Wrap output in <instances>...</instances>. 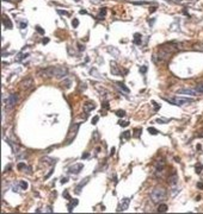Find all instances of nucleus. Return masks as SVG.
Segmentation results:
<instances>
[{
	"label": "nucleus",
	"instance_id": "obj_1",
	"mask_svg": "<svg viewBox=\"0 0 203 214\" xmlns=\"http://www.w3.org/2000/svg\"><path fill=\"white\" fill-rule=\"evenodd\" d=\"M68 73V69L66 67H61V65H56V67H49L45 69L41 70L39 74L43 76H48V77H57V79H62L65 77Z\"/></svg>",
	"mask_w": 203,
	"mask_h": 214
},
{
	"label": "nucleus",
	"instance_id": "obj_2",
	"mask_svg": "<svg viewBox=\"0 0 203 214\" xmlns=\"http://www.w3.org/2000/svg\"><path fill=\"white\" fill-rule=\"evenodd\" d=\"M149 196H151V200H152L153 203H159L166 199L167 193H166V189L164 187H157L151 192Z\"/></svg>",
	"mask_w": 203,
	"mask_h": 214
},
{
	"label": "nucleus",
	"instance_id": "obj_3",
	"mask_svg": "<svg viewBox=\"0 0 203 214\" xmlns=\"http://www.w3.org/2000/svg\"><path fill=\"white\" fill-rule=\"evenodd\" d=\"M165 101L170 102L172 105H176V106H184V105H189L191 104L192 100L191 99H187V98H179V96H176V98H164Z\"/></svg>",
	"mask_w": 203,
	"mask_h": 214
},
{
	"label": "nucleus",
	"instance_id": "obj_4",
	"mask_svg": "<svg viewBox=\"0 0 203 214\" xmlns=\"http://www.w3.org/2000/svg\"><path fill=\"white\" fill-rule=\"evenodd\" d=\"M78 128H79V124H74V125H72L71 126L69 132H68V136H67V139H66V144H71L72 142L74 140V138L77 137Z\"/></svg>",
	"mask_w": 203,
	"mask_h": 214
},
{
	"label": "nucleus",
	"instance_id": "obj_5",
	"mask_svg": "<svg viewBox=\"0 0 203 214\" xmlns=\"http://www.w3.org/2000/svg\"><path fill=\"white\" fill-rule=\"evenodd\" d=\"M18 100H19V96H18V94L17 93H14V94H11V95L7 98V101H6V105H7V107H14L17 105V102H18Z\"/></svg>",
	"mask_w": 203,
	"mask_h": 214
},
{
	"label": "nucleus",
	"instance_id": "obj_6",
	"mask_svg": "<svg viewBox=\"0 0 203 214\" xmlns=\"http://www.w3.org/2000/svg\"><path fill=\"white\" fill-rule=\"evenodd\" d=\"M82 168H84V165H82L81 163H77V164H73V165L69 166V168H68V171H69L71 174H79V172L82 170Z\"/></svg>",
	"mask_w": 203,
	"mask_h": 214
},
{
	"label": "nucleus",
	"instance_id": "obj_7",
	"mask_svg": "<svg viewBox=\"0 0 203 214\" xmlns=\"http://www.w3.org/2000/svg\"><path fill=\"white\" fill-rule=\"evenodd\" d=\"M129 202H130V199H123V201L121 202V205L117 207V212H122V211H126L128 209V206H129Z\"/></svg>",
	"mask_w": 203,
	"mask_h": 214
},
{
	"label": "nucleus",
	"instance_id": "obj_8",
	"mask_svg": "<svg viewBox=\"0 0 203 214\" xmlns=\"http://www.w3.org/2000/svg\"><path fill=\"white\" fill-rule=\"evenodd\" d=\"M178 94H185V95H198V93L196 89H179Z\"/></svg>",
	"mask_w": 203,
	"mask_h": 214
},
{
	"label": "nucleus",
	"instance_id": "obj_9",
	"mask_svg": "<svg viewBox=\"0 0 203 214\" xmlns=\"http://www.w3.org/2000/svg\"><path fill=\"white\" fill-rule=\"evenodd\" d=\"M88 181H90V177H86V178H84V180H81V182H80V183L78 184L77 187H75V190H74V192L79 194V193L81 192V189L84 188V186H85V184H86V183H87Z\"/></svg>",
	"mask_w": 203,
	"mask_h": 214
},
{
	"label": "nucleus",
	"instance_id": "obj_10",
	"mask_svg": "<svg viewBox=\"0 0 203 214\" xmlns=\"http://www.w3.org/2000/svg\"><path fill=\"white\" fill-rule=\"evenodd\" d=\"M22 86H23V88H24V89L30 88V87L32 86V79H29V77L24 79V80L22 81Z\"/></svg>",
	"mask_w": 203,
	"mask_h": 214
},
{
	"label": "nucleus",
	"instance_id": "obj_11",
	"mask_svg": "<svg viewBox=\"0 0 203 214\" xmlns=\"http://www.w3.org/2000/svg\"><path fill=\"white\" fill-rule=\"evenodd\" d=\"M2 24H4V26L6 27V29H12L13 27V24H12V21L6 17V14H4V19H2Z\"/></svg>",
	"mask_w": 203,
	"mask_h": 214
},
{
	"label": "nucleus",
	"instance_id": "obj_12",
	"mask_svg": "<svg viewBox=\"0 0 203 214\" xmlns=\"http://www.w3.org/2000/svg\"><path fill=\"white\" fill-rule=\"evenodd\" d=\"M78 203H79V201H78V200H74V199H72V200H71V203L68 205V211H69V212H73V207L78 206Z\"/></svg>",
	"mask_w": 203,
	"mask_h": 214
},
{
	"label": "nucleus",
	"instance_id": "obj_13",
	"mask_svg": "<svg viewBox=\"0 0 203 214\" xmlns=\"http://www.w3.org/2000/svg\"><path fill=\"white\" fill-rule=\"evenodd\" d=\"M105 14H106V8H104V7H103V8H100V11H99L98 17H97V18H98L99 20H103V18L105 17Z\"/></svg>",
	"mask_w": 203,
	"mask_h": 214
},
{
	"label": "nucleus",
	"instance_id": "obj_14",
	"mask_svg": "<svg viewBox=\"0 0 203 214\" xmlns=\"http://www.w3.org/2000/svg\"><path fill=\"white\" fill-rule=\"evenodd\" d=\"M94 105L93 104H91V102H87V104H85V106H84V108H85V111L86 112H90V111H92V109H94Z\"/></svg>",
	"mask_w": 203,
	"mask_h": 214
},
{
	"label": "nucleus",
	"instance_id": "obj_15",
	"mask_svg": "<svg viewBox=\"0 0 203 214\" xmlns=\"http://www.w3.org/2000/svg\"><path fill=\"white\" fill-rule=\"evenodd\" d=\"M177 182H178V176H177V174H173V176H171L169 178V183L170 184H176Z\"/></svg>",
	"mask_w": 203,
	"mask_h": 214
},
{
	"label": "nucleus",
	"instance_id": "obj_16",
	"mask_svg": "<svg viewBox=\"0 0 203 214\" xmlns=\"http://www.w3.org/2000/svg\"><path fill=\"white\" fill-rule=\"evenodd\" d=\"M116 85L118 86V87H120V88H121L122 91L123 92H126V93H129V88H128V87H126V85H124V83H122V82H116Z\"/></svg>",
	"mask_w": 203,
	"mask_h": 214
},
{
	"label": "nucleus",
	"instance_id": "obj_17",
	"mask_svg": "<svg viewBox=\"0 0 203 214\" xmlns=\"http://www.w3.org/2000/svg\"><path fill=\"white\" fill-rule=\"evenodd\" d=\"M134 43L137 44V45L141 44V35H140V33H135V35H134Z\"/></svg>",
	"mask_w": 203,
	"mask_h": 214
},
{
	"label": "nucleus",
	"instance_id": "obj_18",
	"mask_svg": "<svg viewBox=\"0 0 203 214\" xmlns=\"http://www.w3.org/2000/svg\"><path fill=\"white\" fill-rule=\"evenodd\" d=\"M111 64H112V67H111V73L114 75H121V71L118 70V68H117L116 65L114 67V63H111Z\"/></svg>",
	"mask_w": 203,
	"mask_h": 214
},
{
	"label": "nucleus",
	"instance_id": "obj_19",
	"mask_svg": "<svg viewBox=\"0 0 203 214\" xmlns=\"http://www.w3.org/2000/svg\"><path fill=\"white\" fill-rule=\"evenodd\" d=\"M17 168H18V170H27V169H30V168H27V165L25 163H19L17 165Z\"/></svg>",
	"mask_w": 203,
	"mask_h": 214
},
{
	"label": "nucleus",
	"instance_id": "obj_20",
	"mask_svg": "<svg viewBox=\"0 0 203 214\" xmlns=\"http://www.w3.org/2000/svg\"><path fill=\"white\" fill-rule=\"evenodd\" d=\"M195 170H196V172H197V174H200V172L203 170V164H202V163H197V164L195 165Z\"/></svg>",
	"mask_w": 203,
	"mask_h": 214
},
{
	"label": "nucleus",
	"instance_id": "obj_21",
	"mask_svg": "<svg viewBox=\"0 0 203 214\" xmlns=\"http://www.w3.org/2000/svg\"><path fill=\"white\" fill-rule=\"evenodd\" d=\"M167 208H169V207H167V205H160L159 207H158V212H166V211H167Z\"/></svg>",
	"mask_w": 203,
	"mask_h": 214
},
{
	"label": "nucleus",
	"instance_id": "obj_22",
	"mask_svg": "<svg viewBox=\"0 0 203 214\" xmlns=\"http://www.w3.org/2000/svg\"><path fill=\"white\" fill-rule=\"evenodd\" d=\"M147 131H148L151 134H159V131H158L157 128H154V127H148L147 128Z\"/></svg>",
	"mask_w": 203,
	"mask_h": 214
},
{
	"label": "nucleus",
	"instance_id": "obj_23",
	"mask_svg": "<svg viewBox=\"0 0 203 214\" xmlns=\"http://www.w3.org/2000/svg\"><path fill=\"white\" fill-rule=\"evenodd\" d=\"M116 115H117V117H120V118H122V117H124V115H126V112H124L123 109H118V111H116Z\"/></svg>",
	"mask_w": 203,
	"mask_h": 214
},
{
	"label": "nucleus",
	"instance_id": "obj_24",
	"mask_svg": "<svg viewBox=\"0 0 203 214\" xmlns=\"http://www.w3.org/2000/svg\"><path fill=\"white\" fill-rule=\"evenodd\" d=\"M196 91H197L200 94H203V83H200V85L196 86Z\"/></svg>",
	"mask_w": 203,
	"mask_h": 214
},
{
	"label": "nucleus",
	"instance_id": "obj_25",
	"mask_svg": "<svg viewBox=\"0 0 203 214\" xmlns=\"http://www.w3.org/2000/svg\"><path fill=\"white\" fill-rule=\"evenodd\" d=\"M19 186H20V188H22L23 190H25L27 188V183L25 181H19Z\"/></svg>",
	"mask_w": 203,
	"mask_h": 214
},
{
	"label": "nucleus",
	"instance_id": "obj_26",
	"mask_svg": "<svg viewBox=\"0 0 203 214\" xmlns=\"http://www.w3.org/2000/svg\"><path fill=\"white\" fill-rule=\"evenodd\" d=\"M141 131H142V130H141L140 127L134 128V133H135V136H136V137H140V134H141Z\"/></svg>",
	"mask_w": 203,
	"mask_h": 214
},
{
	"label": "nucleus",
	"instance_id": "obj_27",
	"mask_svg": "<svg viewBox=\"0 0 203 214\" xmlns=\"http://www.w3.org/2000/svg\"><path fill=\"white\" fill-rule=\"evenodd\" d=\"M27 56H29V54H25V55H18V58H17V61H23L24 58H26Z\"/></svg>",
	"mask_w": 203,
	"mask_h": 214
},
{
	"label": "nucleus",
	"instance_id": "obj_28",
	"mask_svg": "<svg viewBox=\"0 0 203 214\" xmlns=\"http://www.w3.org/2000/svg\"><path fill=\"white\" fill-rule=\"evenodd\" d=\"M123 138L127 139V140H128V139H130V132H129V131H126V132L123 133Z\"/></svg>",
	"mask_w": 203,
	"mask_h": 214
},
{
	"label": "nucleus",
	"instance_id": "obj_29",
	"mask_svg": "<svg viewBox=\"0 0 203 214\" xmlns=\"http://www.w3.org/2000/svg\"><path fill=\"white\" fill-rule=\"evenodd\" d=\"M78 25H79V20H78V19H73V20H72V26L77 27Z\"/></svg>",
	"mask_w": 203,
	"mask_h": 214
},
{
	"label": "nucleus",
	"instance_id": "obj_30",
	"mask_svg": "<svg viewBox=\"0 0 203 214\" xmlns=\"http://www.w3.org/2000/svg\"><path fill=\"white\" fill-rule=\"evenodd\" d=\"M36 30H37V32H39L41 35H44V30L41 26H38V25H37V26H36Z\"/></svg>",
	"mask_w": 203,
	"mask_h": 214
},
{
	"label": "nucleus",
	"instance_id": "obj_31",
	"mask_svg": "<svg viewBox=\"0 0 203 214\" xmlns=\"http://www.w3.org/2000/svg\"><path fill=\"white\" fill-rule=\"evenodd\" d=\"M19 26H20V29H25L26 27V21H20L19 23Z\"/></svg>",
	"mask_w": 203,
	"mask_h": 214
},
{
	"label": "nucleus",
	"instance_id": "obj_32",
	"mask_svg": "<svg viewBox=\"0 0 203 214\" xmlns=\"http://www.w3.org/2000/svg\"><path fill=\"white\" fill-rule=\"evenodd\" d=\"M98 120H99V117H98V115L93 117V118H92V124H93V125H96V123H97Z\"/></svg>",
	"mask_w": 203,
	"mask_h": 214
},
{
	"label": "nucleus",
	"instance_id": "obj_33",
	"mask_svg": "<svg viewBox=\"0 0 203 214\" xmlns=\"http://www.w3.org/2000/svg\"><path fill=\"white\" fill-rule=\"evenodd\" d=\"M120 125H121L122 127H124V126H128V125H129V123H128V121H120Z\"/></svg>",
	"mask_w": 203,
	"mask_h": 214
},
{
	"label": "nucleus",
	"instance_id": "obj_34",
	"mask_svg": "<svg viewBox=\"0 0 203 214\" xmlns=\"http://www.w3.org/2000/svg\"><path fill=\"white\" fill-rule=\"evenodd\" d=\"M53 172H54V169H51V170L49 171V174H48V175H45V177H44V178H45V180H48V178H49V177L53 175Z\"/></svg>",
	"mask_w": 203,
	"mask_h": 214
},
{
	"label": "nucleus",
	"instance_id": "obj_35",
	"mask_svg": "<svg viewBox=\"0 0 203 214\" xmlns=\"http://www.w3.org/2000/svg\"><path fill=\"white\" fill-rule=\"evenodd\" d=\"M57 12H59L60 14H67V16L69 14V12H67V11H62V10H57Z\"/></svg>",
	"mask_w": 203,
	"mask_h": 214
},
{
	"label": "nucleus",
	"instance_id": "obj_36",
	"mask_svg": "<svg viewBox=\"0 0 203 214\" xmlns=\"http://www.w3.org/2000/svg\"><path fill=\"white\" fill-rule=\"evenodd\" d=\"M140 71H141V73H146V71H147V67H146V65H142V67L140 68Z\"/></svg>",
	"mask_w": 203,
	"mask_h": 214
},
{
	"label": "nucleus",
	"instance_id": "obj_37",
	"mask_svg": "<svg viewBox=\"0 0 203 214\" xmlns=\"http://www.w3.org/2000/svg\"><path fill=\"white\" fill-rule=\"evenodd\" d=\"M63 196H65V198H66V199H68L69 201H71V200H72V199H71V196H69V194H68V192H65V193H63Z\"/></svg>",
	"mask_w": 203,
	"mask_h": 214
},
{
	"label": "nucleus",
	"instance_id": "obj_38",
	"mask_svg": "<svg viewBox=\"0 0 203 214\" xmlns=\"http://www.w3.org/2000/svg\"><path fill=\"white\" fill-rule=\"evenodd\" d=\"M88 157H90V154H87V152L82 154V156H81V158H82V160H85V158H88Z\"/></svg>",
	"mask_w": 203,
	"mask_h": 214
},
{
	"label": "nucleus",
	"instance_id": "obj_39",
	"mask_svg": "<svg viewBox=\"0 0 203 214\" xmlns=\"http://www.w3.org/2000/svg\"><path fill=\"white\" fill-rule=\"evenodd\" d=\"M157 121H158V123H167V121H169V120H167V119H157Z\"/></svg>",
	"mask_w": 203,
	"mask_h": 214
},
{
	"label": "nucleus",
	"instance_id": "obj_40",
	"mask_svg": "<svg viewBox=\"0 0 203 214\" xmlns=\"http://www.w3.org/2000/svg\"><path fill=\"white\" fill-rule=\"evenodd\" d=\"M196 49H200V50H202V51H203V43H201V44L196 45Z\"/></svg>",
	"mask_w": 203,
	"mask_h": 214
},
{
	"label": "nucleus",
	"instance_id": "obj_41",
	"mask_svg": "<svg viewBox=\"0 0 203 214\" xmlns=\"http://www.w3.org/2000/svg\"><path fill=\"white\" fill-rule=\"evenodd\" d=\"M153 105H154V107H155V111H158V109L160 108V106H159V105H158V104H157L155 101H153Z\"/></svg>",
	"mask_w": 203,
	"mask_h": 214
},
{
	"label": "nucleus",
	"instance_id": "obj_42",
	"mask_svg": "<svg viewBox=\"0 0 203 214\" xmlns=\"http://www.w3.org/2000/svg\"><path fill=\"white\" fill-rule=\"evenodd\" d=\"M197 188L198 189H203V183L202 182H198L197 183Z\"/></svg>",
	"mask_w": 203,
	"mask_h": 214
},
{
	"label": "nucleus",
	"instance_id": "obj_43",
	"mask_svg": "<svg viewBox=\"0 0 203 214\" xmlns=\"http://www.w3.org/2000/svg\"><path fill=\"white\" fill-rule=\"evenodd\" d=\"M66 182H68V178H66V177H65V178H62V180H61V183H62V184H65V183H66Z\"/></svg>",
	"mask_w": 203,
	"mask_h": 214
},
{
	"label": "nucleus",
	"instance_id": "obj_44",
	"mask_svg": "<svg viewBox=\"0 0 203 214\" xmlns=\"http://www.w3.org/2000/svg\"><path fill=\"white\" fill-rule=\"evenodd\" d=\"M78 47H79V50H80V51H84V45H81V44H78Z\"/></svg>",
	"mask_w": 203,
	"mask_h": 214
},
{
	"label": "nucleus",
	"instance_id": "obj_45",
	"mask_svg": "<svg viewBox=\"0 0 203 214\" xmlns=\"http://www.w3.org/2000/svg\"><path fill=\"white\" fill-rule=\"evenodd\" d=\"M48 42H49V38H44L43 39V44H47Z\"/></svg>",
	"mask_w": 203,
	"mask_h": 214
},
{
	"label": "nucleus",
	"instance_id": "obj_46",
	"mask_svg": "<svg viewBox=\"0 0 203 214\" xmlns=\"http://www.w3.org/2000/svg\"><path fill=\"white\" fill-rule=\"evenodd\" d=\"M80 13H81V14H85V13L87 14V12H86V11H84V10H82V11H80Z\"/></svg>",
	"mask_w": 203,
	"mask_h": 214
},
{
	"label": "nucleus",
	"instance_id": "obj_47",
	"mask_svg": "<svg viewBox=\"0 0 203 214\" xmlns=\"http://www.w3.org/2000/svg\"><path fill=\"white\" fill-rule=\"evenodd\" d=\"M114 152H115V148H112V149H111V155H114Z\"/></svg>",
	"mask_w": 203,
	"mask_h": 214
},
{
	"label": "nucleus",
	"instance_id": "obj_48",
	"mask_svg": "<svg viewBox=\"0 0 203 214\" xmlns=\"http://www.w3.org/2000/svg\"><path fill=\"white\" fill-rule=\"evenodd\" d=\"M74 1H78V2H80V1H81V0H74Z\"/></svg>",
	"mask_w": 203,
	"mask_h": 214
},
{
	"label": "nucleus",
	"instance_id": "obj_49",
	"mask_svg": "<svg viewBox=\"0 0 203 214\" xmlns=\"http://www.w3.org/2000/svg\"><path fill=\"white\" fill-rule=\"evenodd\" d=\"M4 1H10V0H4Z\"/></svg>",
	"mask_w": 203,
	"mask_h": 214
}]
</instances>
